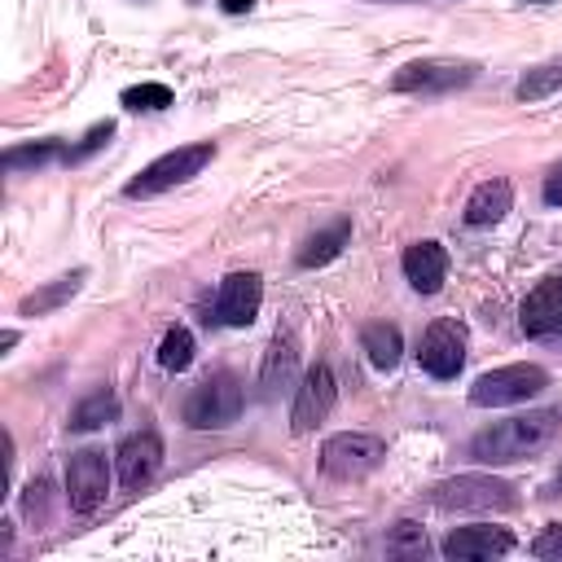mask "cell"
I'll use <instances>...</instances> for the list:
<instances>
[{"mask_svg": "<svg viewBox=\"0 0 562 562\" xmlns=\"http://www.w3.org/2000/svg\"><path fill=\"white\" fill-rule=\"evenodd\" d=\"M562 430V408H536V413H518V417H505L487 430H479L470 439V457L479 465H509V461H522V457H536L544 452Z\"/></svg>", "mask_w": 562, "mask_h": 562, "instance_id": "6da1fadb", "label": "cell"}, {"mask_svg": "<svg viewBox=\"0 0 562 562\" xmlns=\"http://www.w3.org/2000/svg\"><path fill=\"white\" fill-rule=\"evenodd\" d=\"M241 404H246V391H241L237 373L220 369V373L202 378L184 395L180 413H184V426H193V430H224V426H233L241 417Z\"/></svg>", "mask_w": 562, "mask_h": 562, "instance_id": "7a4b0ae2", "label": "cell"}, {"mask_svg": "<svg viewBox=\"0 0 562 562\" xmlns=\"http://www.w3.org/2000/svg\"><path fill=\"white\" fill-rule=\"evenodd\" d=\"M211 158H215V145H211V140L176 145V149H167L162 158H154L149 167H140V171L123 184V198H158V193H167V189L193 180Z\"/></svg>", "mask_w": 562, "mask_h": 562, "instance_id": "3957f363", "label": "cell"}, {"mask_svg": "<svg viewBox=\"0 0 562 562\" xmlns=\"http://www.w3.org/2000/svg\"><path fill=\"white\" fill-rule=\"evenodd\" d=\"M474 79H479V61H465V57H422V61H404L391 75V92L435 97V92L470 88Z\"/></svg>", "mask_w": 562, "mask_h": 562, "instance_id": "277c9868", "label": "cell"}, {"mask_svg": "<svg viewBox=\"0 0 562 562\" xmlns=\"http://www.w3.org/2000/svg\"><path fill=\"white\" fill-rule=\"evenodd\" d=\"M544 386H549V373L540 364H501V369H487L474 378L470 404L474 408H509V404H527Z\"/></svg>", "mask_w": 562, "mask_h": 562, "instance_id": "5b68a950", "label": "cell"}, {"mask_svg": "<svg viewBox=\"0 0 562 562\" xmlns=\"http://www.w3.org/2000/svg\"><path fill=\"white\" fill-rule=\"evenodd\" d=\"M426 496L435 509H448V514L452 509H514L518 505L514 483H505L496 474H457V479L435 483Z\"/></svg>", "mask_w": 562, "mask_h": 562, "instance_id": "8992f818", "label": "cell"}, {"mask_svg": "<svg viewBox=\"0 0 562 562\" xmlns=\"http://www.w3.org/2000/svg\"><path fill=\"white\" fill-rule=\"evenodd\" d=\"M382 457H386V443L378 435H364V430H342V435H329L321 443V470L329 479H342V483L373 474L382 465Z\"/></svg>", "mask_w": 562, "mask_h": 562, "instance_id": "52a82bcc", "label": "cell"}, {"mask_svg": "<svg viewBox=\"0 0 562 562\" xmlns=\"http://www.w3.org/2000/svg\"><path fill=\"white\" fill-rule=\"evenodd\" d=\"M465 347H470L465 325L452 321V316H439V321H430V325L422 329V338H417V364H422L430 378L452 382V378L461 373V364H465Z\"/></svg>", "mask_w": 562, "mask_h": 562, "instance_id": "ba28073f", "label": "cell"}, {"mask_svg": "<svg viewBox=\"0 0 562 562\" xmlns=\"http://www.w3.org/2000/svg\"><path fill=\"white\" fill-rule=\"evenodd\" d=\"M334 404H338V378H334V369H329L325 360H316V364L303 373V382L294 386V404H290V426H294V435L316 430V426L334 413Z\"/></svg>", "mask_w": 562, "mask_h": 562, "instance_id": "9c48e42d", "label": "cell"}, {"mask_svg": "<svg viewBox=\"0 0 562 562\" xmlns=\"http://www.w3.org/2000/svg\"><path fill=\"white\" fill-rule=\"evenodd\" d=\"M110 496V465L101 448H79L66 461V501L75 514H92L101 509Z\"/></svg>", "mask_w": 562, "mask_h": 562, "instance_id": "30bf717a", "label": "cell"}, {"mask_svg": "<svg viewBox=\"0 0 562 562\" xmlns=\"http://www.w3.org/2000/svg\"><path fill=\"white\" fill-rule=\"evenodd\" d=\"M259 303H263V277L259 272H228L220 281V290H215V303H211L206 325L246 329L259 316Z\"/></svg>", "mask_w": 562, "mask_h": 562, "instance_id": "8fae6325", "label": "cell"}, {"mask_svg": "<svg viewBox=\"0 0 562 562\" xmlns=\"http://www.w3.org/2000/svg\"><path fill=\"white\" fill-rule=\"evenodd\" d=\"M114 465H119V483L127 492H140L162 470V439H158V430H136V435L119 439Z\"/></svg>", "mask_w": 562, "mask_h": 562, "instance_id": "7c38bea8", "label": "cell"}, {"mask_svg": "<svg viewBox=\"0 0 562 562\" xmlns=\"http://www.w3.org/2000/svg\"><path fill=\"white\" fill-rule=\"evenodd\" d=\"M518 329L527 338H562V277H544L518 307Z\"/></svg>", "mask_w": 562, "mask_h": 562, "instance_id": "4fadbf2b", "label": "cell"}, {"mask_svg": "<svg viewBox=\"0 0 562 562\" xmlns=\"http://www.w3.org/2000/svg\"><path fill=\"white\" fill-rule=\"evenodd\" d=\"M514 549V536L509 527H452L443 540H439V553L452 558V562H465V558H505Z\"/></svg>", "mask_w": 562, "mask_h": 562, "instance_id": "5bb4252c", "label": "cell"}, {"mask_svg": "<svg viewBox=\"0 0 562 562\" xmlns=\"http://www.w3.org/2000/svg\"><path fill=\"white\" fill-rule=\"evenodd\" d=\"M400 268H404L408 285H413L417 294H439L443 281H448V250H443V241H430V237H426V241H413V246L404 250Z\"/></svg>", "mask_w": 562, "mask_h": 562, "instance_id": "9a60e30c", "label": "cell"}, {"mask_svg": "<svg viewBox=\"0 0 562 562\" xmlns=\"http://www.w3.org/2000/svg\"><path fill=\"white\" fill-rule=\"evenodd\" d=\"M509 211H514V184H509L505 176H492V180L474 184V193L465 198L461 220H465V228H492V224H501Z\"/></svg>", "mask_w": 562, "mask_h": 562, "instance_id": "2e32d148", "label": "cell"}, {"mask_svg": "<svg viewBox=\"0 0 562 562\" xmlns=\"http://www.w3.org/2000/svg\"><path fill=\"white\" fill-rule=\"evenodd\" d=\"M294 369H299V347H294L290 334L277 329V338L268 342L263 369H259V395L263 400H277L285 386H294Z\"/></svg>", "mask_w": 562, "mask_h": 562, "instance_id": "e0dca14e", "label": "cell"}, {"mask_svg": "<svg viewBox=\"0 0 562 562\" xmlns=\"http://www.w3.org/2000/svg\"><path fill=\"white\" fill-rule=\"evenodd\" d=\"M83 281H88V268H70V272L53 277L48 285H40V290L22 294V303H18V316H48V312H57L61 303H70V299L83 290Z\"/></svg>", "mask_w": 562, "mask_h": 562, "instance_id": "ac0fdd59", "label": "cell"}, {"mask_svg": "<svg viewBox=\"0 0 562 562\" xmlns=\"http://www.w3.org/2000/svg\"><path fill=\"white\" fill-rule=\"evenodd\" d=\"M360 351L369 356V364L373 369H395L400 364V356H404V338H400V325H391V321H369L364 329H360Z\"/></svg>", "mask_w": 562, "mask_h": 562, "instance_id": "d6986e66", "label": "cell"}, {"mask_svg": "<svg viewBox=\"0 0 562 562\" xmlns=\"http://www.w3.org/2000/svg\"><path fill=\"white\" fill-rule=\"evenodd\" d=\"M347 241H351V220H347V215H338L329 228L312 233V237L299 246V255H294V259H299V268H321V263L338 259Z\"/></svg>", "mask_w": 562, "mask_h": 562, "instance_id": "ffe728a7", "label": "cell"}, {"mask_svg": "<svg viewBox=\"0 0 562 562\" xmlns=\"http://www.w3.org/2000/svg\"><path fill=\"white\" fill-rule=\"evenodd\" d=\"M114 417H119V395H114L110 386H101V391L83 395V400L70 408L66 426H70V430H97V426H105V422H114Z\"/></svg>", "mask_w": 562, "mask_h": 562, "instance_id": "44dd1931", "label": "cell"}, {"mask_svg": "<svg viewBox=\"0 0 562 562\" xmlns=\"http://www.w3.org/2000/svg\"><path fill=\"white\" fill-rule=\"evenodd\" d=\"M558 88H562V57H549V61H540V66H531V70H522V75H518L514 97L531 105V101L553 97Z\"/></svg>", "mask_w": 562, "mask_h": 562, "instance_id": "7402d4cb", "label": "cell"}, {"mask_svg": "<svg viewBox=\"0 0 562 562\" xmlns=\"http://www.w3.org/2000/svg\"><path fill=\"white\" fill-rule=\"evenodd\" d=\"M66 149L70 145H61V140H31V145H13V149H4V171H22V167H44V162H61L66 158Z\"/></svg>", "mask_w": 562, "mask_h": 562, "instance_id": "603a6c76", "label": "cell"}, {"mask_svg": "<svg viewBox=\"0 0 562 562\" xmlns=\"http://www.w3.org/2000/svg\"><path fill=\"white\" fill-rule=\"evenodd\" d=\"M158 364H162L167 373H184V369L193 364V329L171 325V329L162 334V342H158Z\"/></svg>", "mask_w": 562, "mask_h": 562, "instance_id": "cb8c5ba5", "label": "cell"}, {"mask_svg": "<svg viewBox=\"0 0 562 562\" xmlns=\"http://www.w3.org/2000/svg\"><path fill=\"white\" fill-rule=\"evenodd\" d=\"M382 544H386L391 558H422V553L430 549V544H426V531H422L417 522H408V518H400V522L386 531Z\"/></svg>", "mask_w": 562, "mask_h": 562, "instance_id": "d4e9b609", "label": "cell"}, {"mask_svg": "<svg viewBox=\"0 0 562 562\" xmlns=\"http://www.w3.org/2000/svg\"><path fill=\"white\" fill-rule=\"evenodd\" d=\"M123 105L127 110H145V114H154V110H167L171 105V88L167 83H132V88H123Z\"/></svg>", "mask_w": 562, "mask_h": 562, "instance_id": "484cf974", "label": "cell"}, {"mask_svg": "<svg viewBox=\"0 0 562 562\" xmlns=\"http://www.w3.org/2000/svg\"><path fill=\"white\" fill-rule=\"evenodd\" d=\"M110 136H114V119H105V123H97V127H88V136L79 140V145H70L66 149V158H61V167H79L83 158H92L101 145H110Z\"/></svg>", "mask_w": 562, "mask_h": 562, "instance_id": "4316f807", "label": "cell"}, {"mask_svg": "<svg viewBox=\"0 0 562 562\" xmlns=\"http://www.w3.org/2000/svg\"><path fill=\"white\" fill-rule=\"evenodd\" d=\"M48 479H31L26 483V496H22V514H26V522H35V527H44L48 522Z\"/></svg>", "mask_w": 562, "mask_h": 562, "instance_id": "83f0119b", "label": "cell"}, {"mask_svg": "<svg viewBox=\"0 0 562 562\" xmlns=\"http://www.w3.org/2000/svg\"><path fill=\"white\" fill-rule=\"evenodd\" d=\"M531 558H540V562H562V522H549V527L531 540Z\"/></svg>", "mask_w": 562, "mask_h": 562, "instance_id": "f1b7e54d", "label": "cell"}, {"mask_svg": "<svg viewBox=\"0 0 562 562\" xmlns=\"http://www.w3.org/2000/svg\"><path fill=\"white\" fill-rule=\"evenodd\" d=\"M540 198H544V206H562V162L544 176V189H540Z\"/></svg>", "mask_w": 562, "mask_h": 562, "instance_id": "f546056e", "label": "cell"}, {"mask_svg": "<svg viewBox=\"0 0 562 562\" xmlns=\"http://www.w3.org/2000/svg\"><path fill=\"white\" fill-rule=\"evenodd\" d=\"M220 9H224V13H250L255 0H220Z\"/></svg>", "mask_w": 562, "mask_h": 562, "instance_id": "4dcf8cb0", "label": "cell"}, {"mask_svg": "<svg viewBox=\"0 0 562 562\" xmlns=\"http://www.w3.org/2000/svg\"><path fill=\"white\" fill-rule=\"evenodd\" d=\"M13 544V522H0V553H9Z\"/></svg>", "mask_w": 562, "mask_h": 562, "instance_id": "1f68e13d", "label": "cell"}, {"mask_svg": "<svg viewBox=\"0 0 562 562\" xmlns=\"http://www.w3.org/2000/svg\"><path fill=\"white\" fill-rule=\"evenodd\" d=\"M9 347H18V329H4V334H0V356H4Z\"/></svg>", "mask_w": 562, "mask_h": 562, "instance_id": "d6a6232c", "label": "cell"}, {"mask_svg": "<svg viewBox=\"0 0 562 562\" xmlns=\"http://www.w3.org/2000/svg\"><path fill=\"white\" fill-rule=\"evenodd\" d=\"M549 492H562V474H558V479H553V483H549Z\"/></svg>", "mask_w": 562, "mask_h": 562, "instance_id": "836d02e7", "label": "cell"}, {"mask_svg": "<svg viewBox=\"0 0 562 562\" xmlns=\"http://www.w3.org/2000/svg\"><path fill=\"white\" fill-rule=\"evenodd\" d=\"M531 4H544V0H531Z\"/></svg>", "mask_w": 562, "mask_h": 562, "instance_id": "e575fe53", "label": "cell"}]
</instances>
